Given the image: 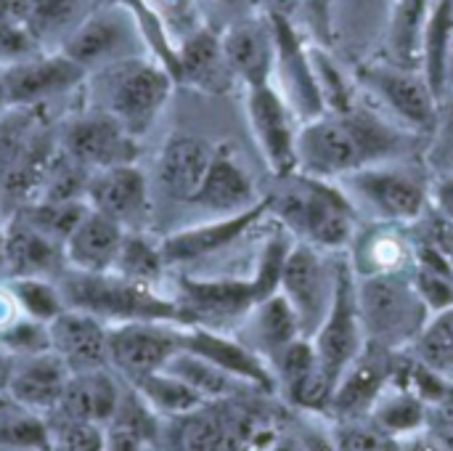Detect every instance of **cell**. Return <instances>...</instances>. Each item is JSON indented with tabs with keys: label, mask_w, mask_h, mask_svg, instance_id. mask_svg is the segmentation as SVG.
Wrapping results in <instances>:
<instances>
[{
	"label": "cell",
	"mask_w": 453,
	"mask_h": 451,
	"mask_svg": "<svg viewBox=\"0 0 453 451\" xmlns=\"http://www.w3.org/2000/svg\"><path fill=\"white\" fill-rule=\"evenodd\" d=\"M393 138L356 112H324L297 130V170L313 178H345L369 167Z\"/></svg>",
	"instance_id": "cell-1"
},
{
	"label": "cell",
	"mask_w": 453,
	"mask_h": 451,
	"mask_svg": "<svg viewBox=\"0 0 453 451\" xmlns=\"http://www.w3.org/2000/svg\"><path fill=\"white\" fill-rule=\"evenodd\" d=\"M268 205L292 231L319 250H342L353 239V205L345 194L329 186L326 178L292 173L281 178V189L268 199Z\"/></svg>",
	"instance_id": "cell-2"
},
{
	"label": "cell",
	"mask_w": 453,
	"mask_h": 451,
	"mask_svg": "<svg viewBox=\"0 0 453 451\" xmlns=\"http://www.w3.org/2000/svg\"><path fill=\"white\" fill-rule=\"evenodd\" d=\"M58 290L66 308H77L98 316L101 322H178L183 319L180 306L157 298L149 284L133 282L117 271L88 274L66 268L61 271Z\"/></svg>",
	"instance_id": "cell-3"
},
{
	"label": "cell",
	"mask_w": 453,
	"mask_h": 451,
	"mask_svg": "<svg viewBox=\"0 0 453 451\" xmlns=\"http://www.w3.org/2000/svg\"><path fill=\"white\" fill-rule=\"evenodd\" d=\"M356 298L364 338L374 346L398 348L422 335L427 303L417 284L398 271L366 274L361 284H356Z\"/></svg>",
	"instance_id": "cell-4"
},
{
	"label": "cell",
	"mask_w": 453,
	"mask_h": 451,
	"mask_svg": "<svg viewBox=\"0 0 453 451\" xmlns=\"http://www.w3.org/2000/svg\"><path fill=\"white\" fill-rule=\"evenodd\" d=\"M173 77L165 66L141 56L125 58L109 66V114L130 136H141L151 128L165 101L170 98Z\"/></svg>",
	"instance_id": "cell-5"
},
{
	"label": "cell",
	"mask_w": 453,
	"mask_h": 451,
	"mask_svg": "<svg viewBox=\"0 0 453 451\" xmlns=\"http://www.w3.org/2000/svg\"><path fill=\"white\" fill-rule=\"evenodd\" d=\"M334 284H337V268L334 274L329 271L319 247L303 242L289 250L281 271L279 292L295 308L303 338L313 340V335L324 324L334 300Z\"/></svg>",
	"instance_id": "cell-6"
},
{
	"label": "cell",
	"mask_w": 453,
	"mask_h": 451,
	"mask_svg": "<svg viewBox=\"0 0 453 451\" xmlns=\"http://www.w3.org/2000/svg\"><path fill=\"white\" fill-rule=\"evenodd\" d=\"M313 348H316L321 369L334 385L340 383L342 372L361 356L364 327H361V314H358L356 282H353L348 263L337 266L334 300L324 324L313 335Z\"/></svg>",
	"instance_id": "cell-7"
},
{
	"label": "cell",
	"mask_w": 453,
	"mask_h": 451,
	"mask_svg": "<svg viewBox=\"0 0 453 451\" xmlns=\"http://www.w3.org/2000/svg\"><path fill=\"white\" fill-rule=\"evenodd\" d=\"M180 348V332L170 330L167 322H125L109 327V367L130 383L165 369Z\"/></svg>",
	"instance_id": "cell-8"
},
{
	"label": "cell",
	"mask_w": 453,
	"mask_h": 451,
	"mask_svg": "<svg viewBox=\"0 0 453 451\" xmlns=\"http://www.w3.org/2000/svg\"><path fill=\"white\" fill-rule=\"evenodd\" d=\"M135 24L122 8H106L82 19L64 40V51L85 72L135 56Z\"/></svg>",
	"instance_id": "cell-9"
},
{
	"label": "cell",
	"mask_w": 453,
	"mask_h": 451,
	"mask_svg": "<svg viewBox=\"0 0 453 451\" xmlns=\"http://www.w3.org/2000/svg\"><path fill=\"white\" fill-rule=\"evenodd\" d=\"M247 109L250 125L265 154V162L279 178L297 173V130H295V112L289 109L287 98L271 85L247 88Z\"/></svg>",
	"instance_id": "cell-10"
},
{
	"label": "cell",
	"mask_w": 453,
	"mask_h": 451,
	"mask_svg": "<svg viewBox=\"0 0 453 451\" xmlns=\"http://www.w3.org/2000/svg\"><path fill=\"white\" fill-rule=\"evenodd\" d=\"M61 149L82 167L104 170L133 162L135 136H130L109 112H96L69 122L61 138Z\"/></svg>",
	"instance_id": "cell-11"
},
{
	"label": "cell",
	"mask_w": 453,
	"mask_h": 451,
	"mask_svg": "<svg viewBox=\"0 0 453 451\" xmlns=\"http://www.w3.org/2000/svg\"><path fill=\"white\" fill-rule=\"evenodd\" d=\"M345 183L385 221L414 223L427 210V194L422 183L401 170L369 165V167L348 173Z\"/></svg>",
	"instance_id": "cell-12"
},
{
	"label": "cell",
	"mask_w": 453,
	"mask_h": 451,
	"mask_svg": "<svg viewBox=\"0 0 453 451\" xmlns=\"http://www.w3.org/2000/svg\"><path fill=\"white\" fill-rule=\"evenodd\" d=\"M361 80L403 122L414 128H430L435 122L438 96L433 93L425 72L401 64H372L361 69Z\"/></svg>",
	"instance_id": "cell-13"
},
{
	"label": "cell",
	"mask_w": 453,
	"mask_h": 451,
	"mask_svg": "<svg viewBox=\"0 0 453 451\" xmlns=\"http://www.w3.org/2000/svg\"><path fill=\"white\" fill-rule=\"evenodd\" d=\"M85 202L90 210L117 221L122 229H133L149 215V186L133 162L114 165L90 173Z\"/></svg>",
	"instance_id": "cell-14"
},
{
	"label": "cell",
	"mask_w": 453,
	"mask_h": 451,
	"mask_svg": "<svg viewBox=\"0 0 453 451\" xmlns=\"http://www.w3.org/2000/svg\"><path fill=\"white\" fill-rule=\"evenodd\" d=\"M50 351L69 372H90L109 367V324L93 314L64 308L50 324Z\"/></svg>",
	"instance_id": "cell-15"
},
{
	"label": "cell",
	"mask_w": 453,
	"mask_h": 451,
	"mask_svg": "<svg viewBox=\"0 0 453 451\" xmlns=\"http://www.w3.org/2000/svg\"><path fill=\"white\" fill-rule=\"evenodd\" d=\"M0 77L5 85L8 106L21 109L72 90L85 77V69L74 64L66 53H56V56L19 61L5 72H0Z\"/></svg>",
	"instance_id": "cell-16"
},
{
	"label": "cell",
	"mask_w": 453,
	"mask_h": 451,
	"mask_svg": "<svg viewBox=\"0 0 453 451\" xmlns=\"http://www.w3.org/2000/svg\"><path fill=\"white\" fill-rule=\"evenodd\" d=\"M72 372L69 367L53 354H35V356H21L13 359L8 383H5V393L8 399L27 409V412H56L64 388L69 383Z\"/></svg>",
	"instance_id": "cell-17"
},
{
	"label": "cell",
	"mask_w": 453,
	"mask_h": 451,
	"mask_svg": "<svg viewBox=\"0 0 453 451\" xmlns=\"http://www.w3.org/2000/svg\"><path fill=\"white\" fill-rule=\"evenodd\" d=\"M273 35H276V66L281 72L284 98H287L289 109L295 114L305 117V122L324 114L326 104H324V96L316 82L311 53L303 51L300 40L295 37V32L287 27V21L281 16H273Z\"/></svg>",
	"instance_id": "cell-18"
},
{
	"label": "cell",
	"mask_w": 453,
	"mask_h": 451,
	"mask_svg": "<svg viewBox=\"0 0 453 451\" xmlns=\"http://www.w3.org/2000/svg\"><path fill=\"white\" fill-rule=\"evenodd\" d=\"M226 61L236 77L247 82V88L271 82V72L276 66V35L273 27L244 19L228 27L220 37Z\"/></svg>",
	"instance_id": "cell-19"
},
{
	"label": "cell",
	"mask_w": 453,
	"mask_h": 451,
	"mask_svg": "<svg viewBox=\"0 0 453 451\" xmlns=\"http://www.w3.org/2000/svg\"><path fill=\"white\" fill-rule=\"evenodd\" d=\"M125 237H127V229H122L117 221L96 210H88L85 218L64 242V258L69 268L74 271H88V274L114 271Z\"/></svg>",
	"instance_id": "cell-20"
},
{
	"label": "cell",
	"mask_w": 453,
	"mask_h": 451,
	"mask_svg": "<svg viewBox=\"0 0 453 451\" xmlns=\"http://www.w3.org/2000/svg\"><path fill=\"white\" fill-rule=\"evenodd\" d=\"M212 157H215V149L207 141L196 136H186V133L173 136L165 144L159 154V165H157L162 189L175 199L194 202L207 178Z\"/></svg>",
	"instance_id": "cell-21"
},
{
	"label": "cell",
	"mask_w": 453,
	"mask_h": 451,
	"mask_svg": "<svg viewBox=\"0 0 453 451\" xmlns=\"http://www.w3.org/2000/svg\"><path fill=\"white\" fill-rule=\"evenodd\" d=\"M3 247H5V271L11 279L61 274L64 271L61 266L66 263L64 245L48 239L16 213L3 226Z\"/></svg>",
	"instance_id": "cell-22"
},
{
	"label": "cell",
	"mask_w": 453,
	"mask_h": 451,
	"mask_svg": "<svg viewBox=\"0 0 453 451\" xmlns=\"http://www.w3.org/2000/svg\"><path fill=\"white\" fill-rule=\"evenodd\" d=\"M56 159L53 144L48 136L29 133V138L21 144L16 157L3 173L0 181V210L3 213H16L24 205L35 202L42 191V183L48 178V170Z\"/></svg>",
	"instance_id": "cell-23"
},
{
	"label": "cell",
	"mask_w": 453,
	"mask_h": 451,
	"mask_svg": "<svg viewBox=\"0 0 453 451\" xmlns=\"http://www.w3.org/2000/svg\"><path fill=\"white\" fill-rule=\"evenodd\" d=\"M268 199L236 213V215H226L220 221L204 223V226H191L183 229L178 234H170L159 247L165 255V263H183V260H194V258H204L210 253H218L228 245H234L257 218H263V213L268 210Z\"/></svg>",
	"instance_id": "cell-24"
},
{
	"label": "cell",
	"mask_w": 453,
	"mask_h": 451,
	"mask_svg": "<svg viewBox=\"0 0 453 451\" xmlns=\"http://www.w3.org/2000/svg\"><path fill=\"white\" fill-rule=\"evenodd\" d=\"M119 401H122V391L106 369L72 372L53 415L106 428L117 415Z\"/></svg>",
	"instance_id": "cell-25"
},
{
	"label": "cell",
	"mask_w": 453,
	"mask_h": 451,
	"mask_svg": "<svg viewBox=\"0 0 453 451\" xmlns=\"http://www.w3.org/2000/svg\"><path fill=\"white\" fill-rule=\"evenodd\" d=\"M194 202H199L215 213H223V215H236V213H244V210L260 205L255 186H252V178L228 154V149L215 152L212 165L207 170V178H204Z\"/></svg>",
	"instance_id": "cell-26"
},
{
	"label": "cell",
	"mask_w": 453,
	"mask_h": 451,
	"mask_svg": "<svg viewBox=\"0 0 453 451\" xmlns=\"http://www.w3.org/2000/svg\"><path fill=\"white\" fill-rule=\"evenodd\" d=\"M180 343L186 351L204 356L207 362H212L215 367H220L223 372H228L231 377H236L242 383H252L265 391L273 388V377H271L268 367L263 364V359H257L250 348H244L228 338H220L215 332L196 327V330L180 332Z\"/></svg>",
	"instance_id": "cell-27"
},
{
	"label": "cell",
	"mask_w": 453,
	"mask_h": 451,
	"mask_svg": "<svg viewBox=\"0 0 453 451\" xmlns=\"http://www.w3.org/2000/svg\"><path fill=\"white\" fill-rule=\"evenodd\" d=\"M183 303L188 314L207 319H226L257 306L252 279H183Z\"/></svg>",
	"instance_id": "cell-28"
},
{
	"label": "cell",
	"mask_w": 453,
	"mask_h": 451,
	"mask_svg": "<svg viewBox=\"0 0 453 451\" xmlns=\"http://www.w3.org/2000/svg\"><path fill=\"white\" fill-rule=\"evenodd\" d=\"M178 74L202 88V90H223L228 85V80L234 77L220 37H215L207 29H196L194 35H188L178 51Z\"/></svg>",
	"instance_id": "cell-29"
},
{
	"label": "cell",
	"mask_w": 453,
	"mask_h": 451,
	"mask_svg": "<svg viewBox=\"0 0 453 451\" xmlns=\"http://www.w3.org/2000/svg\"><path fill=\"white\" fill-rule=\"evenodd\" d=\"M451 58L453 0H433L425 27V43H422V72L438 98L443 96L446 80L451 74Z\"/></svg>",
	"instance_id": "cell-30"
},
{
	"label": "cell",
	"mask_w": 453,
	"mask_h": 451,
	"mask_svg": "<svg viewBox=\"0 0 453 451\" xmlns=\"http://www.w3.org/2000/svg\"><path fill=\"white\" fill-rule=\"evenodd\" d=\"M178 449L180 451H239L242 449V425L228 423L207 412L204 407L178 417Z\"/></svg>",
	"instance_id": "cell-31"
},
{
	"label": "cell",
	"mask_w": 453,
	"mask_h": 451,
	"mask_svg": "<svg viewBox=\"0 0 453 451\" xmlns=\"http://www.w3.org/2000/svg\"><path fill=\"white\" fill-rule=\"evenodd\" d=\"M255 308V343L260 346V351H265L271 362H276L289 343L303 338L297 314L281 292H273Z\"/></svg>",
	"instance_id": "cell-32"
},
{
	"label": "cell",
	"mask_w": 453,
	"mask_h": 451,
	"mask_svg": "<svg viewBox=\"0 0 453 451\" xmlns=\"http://www.w3.org/2000/svg\"><path fill=\"white\" fill-rule=\"evenodd\" d=\"M385 367L374 359H356L340 377L334 396L329 401V407H334L342 415H353V412H364L369 407L377 404L382 385H385Z\"/></svg>",
	"instance_id": "cell-33"
},
{
	"label": "cell",
	"mask_w": 453,
	"mask_h": 451,
	"mask_svg": "<svg viewBox=\"0 0 453 451\" xmlns=\"http://www.w3.org/2000/svg\"><path fill=\"white\" fill-rule=\"evenodd\" d=\"M133 385L141 393V399L151 407V412H159V415H167L175 420L183 415H191L207 404L196 391H191L183 380H178L175 375H170L165 369L146 375V377L135 380Z\"/></svg>",
	"instance_id": "cell-34"
},
{
	"label": "cell",
	"mask_w": 453,
	"mask_h": 451,
	"mask_svg": "<svg viewBox=\"0 0 453 451\" xmlns=\"http://www.w3.org/2000/svg\"><path fill=\"white\" fill-rule=\"evenodd\" d=\"M165 372L175 375L178 380H183L191 391H196L204 401H218L234 393L236 388V377H231L228 372H223L220 367H215L212 362H207L204 356L180 348L167 364Z\"/></svg>",
	"instance_id": "cell-35"
},
{
	"label": "cell",
	"mask_w": 453,
	"mask_h": 451,
	"mask_svg": "<svg viewBox=\"0 0 453 451\" xmlns=\"http://www.w3.org/2000/svg\"><path fill=\"white\" fill-rule=\"evenodd\" d=\"M427 16H430V0H398L390 27V48L395 53V64L411 66L414 58L422 61Z\"/></svg>",
	"instance_id": "cell-36"
},
{
	"label": "cell",
	"mask_w": 453,
	"mask_h": 451,
	"mask_svg": "<svg viewBox=\"0 0 453 451\" xmlns=\"http://www.w3.org/2000/svg\"><path fill=\"white\" fill-rule=\"evenodd\" d=\"M19 21L32 37H50L58 32H72L82 19V0H13Z\"/></svg>",
	"instance_id": "cell-37"
},
{
	"label": "cell",
	"mask_w": 453,
	"mask_h": 451,
	"mask_svg": "<svg viewBox=\"0 0 453 451\" xmlns=\"http://www.w3.org/2000/svg\"><path fill=\"white\" fill-rule=\"evenodd\" d=\"M88 202H29L21 210H16V215H21L29 226H35L40 234H45L48 239L64 245L69 239V234L77 229V223L85 218L88 213Z\"/></svg>",
	"instance_id": "cell-38"
},
{
	"label": "cell",
	"mask_w": 453,
	"mask_h": 451,
	"mask_svg": "<svg viewBox=\"0 0 453 451\" xmlns=\"http://www.w3.org/2000/svg\"><path fill=\"white\" fill-rule=\"evenodd\" d=\"M8 290L16 298V303H19V308H21L24 316L37 319V322H45V324H50L66 308L58 284H50L45 276L11 279Z\"/></svg>",
	"instance_id": "cell-39"
},
{
	"label": "cell",
	"mask_w": 453,
	"mask_h": 451,
	"mask_svg": "<svg viewBox=\"0 0 453 451\" xmlns=\"http://www.w3.org/2000/svg\"><path fill=\"white\" fill-rule=\"evenodd\" d=\"M162 266H165L162 247L149 245L138 234H127L125 237V245L119 250V258L114 263V271L122 274V276H127V279H133V282L149 284L151 279L159 276Z\"/></svg>",
	"instance_id": "cell-40"
},
{
	"label": "cell",
	"mask_w": 453,
	"mask_h": 451,
	"mask_svg": "<svg viewBox=\"0 0 453 451\" xmlns=\"http://www.w3.org/2000/svg\"><path fill=\"white\" fill-rule=\"evenodd\" d=\"M417 340H419V354L430 369L453 372V306L435 314V319L425 324Z\"/></svg>",
	"instance_id": "cell-41"
},
{
	"label": "cell",
	"mask_w": 453,
	"mask_h": 451,
	"mask_svg": "<svg viewBox=\"0 0 453 451\" xmlns=\"http://www.w3.org/2000/svg\"><path fill=\"white\" fill-rule=\"evenodd\" d=\"M48 447L50 451H104V428L53 415L48 425Z\"/></svg>",
	"instance_id": "cell-42"
},
{
	"label": "cell",
	"mask_w": 453,
	"mask_h": 451,
	"mask_svg": "<svg viewBox=\"0 0 453 451\" xmlns=\"http://www.w3.org/2000/svg\"><path fill=\"white\" fill-rule=\"evenodd\" d=\"M0 348L13 359L45 354V351H50L48 324L37 322V319H29V316H19L11 327H5L0 332Z\"/></svg>",
	"instance_id": "cell-43"
},
{
	"label": "cell",
	"mask_w": 453,
	"mask_h": 451,
	"mask_svg": "<svg viewBox=\"0 0 453 451\" xmlns=\"http://www.w3.org/2000/svg\"><path fill=\"white\" fill-rule=\"evenodd\" d=\"M374 417H377V425L390 433V436H398V433H414L422 420H425V412H422V404L417 401V396L411 393H395L390 396L388 401H377L374 404Z\"/></svg>",
	"instance_id": "cell-44"
},
{
	"label": "cell",
	"mask_w": 453,
	"mask_h": 451,
	"mask_svg": "<svg viewBox=\"0 0 453 451\" xmlns=\"http://www.w3.org/2000/svg\"><path fill=\"white\" fill-rule=\"evenodd\" d=\"M289 245H284L281 239H271L260 255V263H257V271L252 276V284H255V292H257V303L271 298L273 292H279V284H281V271H284V263H287V255H289Z\"/></svg>",
	"instance_id": "cell-45"
},
{
	"label": "cell",
	"mask_w": 453,
	"mask_h": 451,
	"mask_svg": "<svg viewBox=\"0 0 453 451\" xmlns=\"http://www.w3.org/2000/svg\"><path fill=\"white\" fill-rule=\"evenodd\" d=\"M342 451H401L395 436L382 428H353L342 436Z\"/></svg>",
	"instance_id": "cell-46"
},
{
	"label": "cell",
	"mask_w": 453,
	"mask_h": 451,
	"mask_svg": "<svg viewBox=\"0 0 453 451\" xmlns=\"http://www.w3.org/2000/svg\"><path fill=\"white\" fill-rule=\"evenodd\" d=\"M430 250H433V258L438 260L435 271L446 274L453 279V221L438 215L433 229H430ZM433 268V266H427Z\"/></svg>",
	"instance_id": "cell-47"
},
{
	"label": "cell",
	"mask_w": 453,
	"mask_h": 451,
	"mask_svg": "<svg viewBox=\"0 0 453 451\" xmlns=\"http://www.w3.org/2000/svg\"><path fill=\"white\" fill-rule=\"evenodd\" d=\"M403 258V250L398 245V239L393 237H380L374 239L372 245V253H369V260L374 263V268L369 274H377V271H395L398 263Z\"/></svg>",
	"instance_id": "cell-48"
},
{
	"label": "cell",
	"mask_w": 453,
	"mask_h": 451,
	"mask_svg": "<svg viewBox=\"0 0 453 451\" xmlns=\"http://www.w3.org/2000/svg\"><path fill=\"white\" fill-rule=\"evenodd\" d=\"M19 311L21 308H19L16 298L11 295V290H0V332L19 319Z\"/></svg>",
	"instance_id": "cell-49"
},
{
	"label": "cell",
	"mask_w": 453,
	"mask_h": 451,
	"mask_svg": "<svg viewBox=\"0 0 453 451\" xmlns=\"http://www.w3.org/2000/svg\"><path fill=\"white\" fill-rule=\"evenodd\" d=\"M435 207H438V215L453 221V178L438 183V189H435Z\"/></svg>",
	"instance_id": "cell-50"
},
{
	"label": "cell",
	"mask_w": 453,
	"mask_h": 451,
	"mask_svg": "<svg viewBox=\"0 0 453 451\" xmlns=\"http://www.w3.org/2000/svg\"><path fill=\"white\" fill-rule=\"evenodd\" d=\"M11 367H13V356H8V354L0 348V393H5V383H8Z\"/></svg>",
	"instance_id": "cell-51"
},
{
	"label": "cell",
	"mask_w": 453,
	"mask_h": 451,
	"mask_svg": "<svg viewBox=\"0 0 453 451\" xmlns=\"http://www.w3.org/2000/svg\"><path fill=\"white\" fill-rule=\"evenodd\" d=\"M401 451H441L435 444H430V441H411V447L409 449H401Z\"/></svg>",
	"instance_id": "cell-52"
},
{
	"label": "cell",
	"mask_w": 453,
	"mask_h": 451,
	"mask_svg": "<svg viewBox=\"0 0 453 451\" xmlns=\"http://www.w3.org/2000/svg\"><path fill=\"white\" fill-rule=\"evenodd\" d=\"M5 109H11V106H8V96H5V85H3V77H0V114H3Z\"/></svg>",
	"instance_id": "cell-53"
},
{
	"label": "cell",
	"mask_w": 453,
	"mask_h": 451,
	"mask_svg": "<svg viewBox=\"0 0 453 451\" xmlns=\"http://www.w3.org/2000/svg\"><path fill=\"white\" fill-rule=\"evenodd\" d=\"M5 271V247H3V229H0V274Z\"/></svg>",
	"instance_id": "cell-54"
},
{
	"label": "cell",
	"mask_w": 453,
	"mask_h": 451,
	"mask_svg": "<svg viewBox=\"0 0 453 451\" xmlns=\"http://www.w3.org/2000/svg\"><path fill=\"white\" fill-rule=\"evenodd\" d=\"M271 451H300L297 447H292V444H281V447H276V449Z\"/></svg>",
	"instance_id": "cell-55"
},
{
	"label": "cell",
	"mask_w": 453,
	"mask_h": 451,
	"mask_svg": "<svg viewBox=\"0 0 453 451\" xmlns=\"http://www.w3.org/2000/svg\"><path fill=\"white\" fill-rule=\"evenodd\" d=\"M0 407H3V401H0Z\"/></svg>",
	"instance_id": "cell-56"
}]
</instances>
